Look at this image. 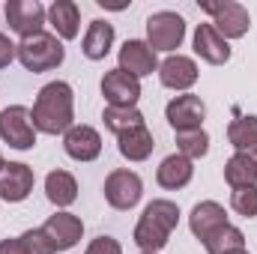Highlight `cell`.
Returning a JSON list of instances; mask_svg holds the SVG:
<instances>
[{
    "mask_svg": "<svg viewBox=\"0 0 257 254\" xmlns=\"http://www.w3.org/2000/svg\"><path fill=\"white\" fill-rule=\"evenodd\" d=\"M33 129L42 135H66L75 126V93L66 81H51L39 90L30 108Z\"/></svg>",
    "mask_w": 257,
    "mask_h": 254,
    "instance_id": "6da1fadb",
    "label": "cell"
},
{
    "mask_svg": "<svg viewBox=\"0 0 257 254\" xmlns=\"http://www.w3.org/2000/svg\"><path fill=\"white\" fill-rule=\"evenodd\" d=\"M177 224H180V206L174 200H165V197L150 200L135 224V245L141 251L159 254L171 242V233L177 230Z\"/></svg>",
    "mask_w": 257,
    "mask_h": 254,
    "instance_id": "7a4b0ae2",
    "label": "cell"
},
{
    "mask_svg": "<svg viewBox=\"0 0 257 254\" xmlns=\"http://www.w3.org/2000/svg\"><path fill=\"white\" fill-rule=\"evenodd\" d=\"M18 60L33 75L36 72H51V69H57L66 60V48L57 36H51V33L42 30V33L18 42Z\"/></svg>",
    "mask_w": 257,
    "mask_h": 254,
    "instance_id": "3957f363",
    "label": "cell"
},
{
    "mask_svg": "<svg viewBox=\"0 0 257 254\" xmlns=\"http://www.w3.org/2000/svg\"><path fill=\"white\" fill-rule=\"evenodd\" d=\"M186 39V18L180 12L162 9L147 18V45L153 51H177Z\"/></svg>",
    "mask_w": 257,
    "mask_h": 254,
    "instance_id": "277c9868",
    "label": "cell"
},
{
    "mask_svg": "<svg viewBox=\"0 0 257 254\" xmlns=\"http://www.w3.org/2000/svg\"><path fill=\"white\" fill-rule=\"evenodd\" d=\"M200 9L212 15L209 24L218 30L221 39H242V36L248 33V27H251L248 9H245L242 3H236V0H221V3H206V0H203Z\"/></svg>",
    "mask_w": 257,
    "mask_h": 254,
    "instance_id": "5b68a950",
    "label": "cell"
},
{
    "mask_svg": "<svg viewBox=\"0 0 257 254\" xmlns=\"http://www.w3.org/2000/svg\"><path fill=\"white\" fill-rule=\"evenodd\" d=\"M0 141L9 144L12 150H33L36 129H33V120H30V108L9 105V108L0 111Z\"/></svg>",
    "mask_w": 257,
    "mask_h": 254,
    "instance_id": "8992f818",
    "label": "cell"
},
{
    "mask_svg": "<svg viewBox=\"0 0 257 254\" xmlns=\"http://www.w3.org/2000/svg\"><path fill=\"white\" fill-rule=\"evenodd\" d=\"M45 21H48V9L39 0H9L6 3V24L21 39H30L36 33H42Z\"/></svg>",
    "mask_w": 257,
    "mask_h": 254,
    "instance_id": "52a82bcc",
    "label": "cell"
},
{
    "mask_svg": "<svg viewBox=\"0 0 257 254\" xmlns=\"http://www.w3.org/2000/svg\"><path fill=\"white\" fill-rule=\"evenodd\" d=\"M141 197H144V183H141V177H138L135 171L117 168V171H111V174L105 177V200H108L114 209L126 212L132 206H138Z\"/></svg>",
    "mask_w": 257,
    "mask_h": 254,
    "instance_id": "ba28073f",
    "label": "cell"
},
{
    "mask_svg": "<svg viewBox=\"0 0 257 254\" xmlns=\"http://www.w3.org/2000/svg\"><path fill=\"white\" fill-rule=\"evenodd\" d=\"M165 120L171 123L174 132H194V129H203L206 105H203L200 96L183 93V96H177V99L168 102V108H165Z\"/></svg>",
    "mask_w": 257,
    "mask_h": 254,
    "instance_id": "9c48e42d",
    "label": "cell"
},
{
    "mask_svg": "<svg viewBox=\"0 0 257 254\" xmlns=\"http://www.w3.org/2000/svg\"><path fill=\"white\" fill-rule=\"evenodd\" d=\"M102 96H105V102L111 108H138L141 81L117 66V69L105 72V78H102Z\"/></svg>",
    "mask_w": 257,
    "mask_h": 254,
    "instance_id": "30bf717a",
    "label": "cell"
},
{
    "mask_svg": "<svg viewBox=\"0 0 257 254\" xmlns=\"http://www.w3.org/2000/svg\"><path fill=\"white\" fill-rule=\"evenodd\" d=\"M42 233L48 236L54 254L69 251V248H75V245L81 242V236H84V221H81L78 215H72V212H54V215L42 224Z\"/></svg>",
    "mask_w": 257,
    "mask_h": 254,
    "instance_id": "8fae6325",
    "label": "cell"
},
{
    "mask_svg": "<svg viewBox=\"0 0 257 254\" xmlns=\"http://www.w3.org/2000/svg\"><path fill=\"white\" fill-rule=\"evenodd\" d=\"M33 168L24 165V162H6L0 168V200H9V203H21L27 200V194L33 191Z\"/></svg>",
    "mask_w": 257,
    "mask_h": 254,
    "instance_id": "7c38bea8",
    "label": "cell"
},
{
    "mask_svg": "<svg viewBox=\"0 0 257 254\" xmlns=\"http://www.w3.org/2000/svg\"><path fill=\"white\" fill-rule=\"evenodd\" d=\"M63 150L75 162H96L102 156V135L93 126H72L63 135Z\"/></svg>",
    "mask_w": 257,
    "mask_h": 254,
    "instance_id": "4fadbf2b",
    "label": "cell"
},
{
    "mask_svg": "<svg viewBox=\"0 0 257 254\" xmlns=\"http://www.w3.org/2000/svg\"><path fill=\"white\" fill-rule=\"evenodd\" d=\"M227 224H230L227 212H224V206L218 200H200V203H194L192 215H189V227H192V233L200 242H206L215 230H221Z\"/></svg>",
    "mask_w": 257,
    "mask_h": 254,
    "instance_id": "5bb4252c",
    "label": "cell"
},
{
    "mask_svg": "<svg viewBox=\"0 0 257 254\" xmlns=\"http://www.w3.org/2000/svg\"><path fill=\"white\" fill-rule=\"evenodd\" d=\"M120 69L135 75L138 81L144 75H153L159 72V60H156V51L144 42V39H126L123 48H120Z\"/></svg>",
    "mask_w": 257,
    "mask_h": 254,
    "instance_id": "9a60e30c",
    "label": "cell"
},
{
    "mask_svg": "<svg viewBox=\"0 0 257 254\" xmlns=\"http://www.w3.org/2000/svg\"><path fill=\"white\" fill-rule=\"evenodd\" d=\"M194 54L209 66H221L230 60V45L227 39L218 36V30L212 24H197L194 30Z\"/></svg>",
    "mask_w": 257,
    "mask_h": 254,
    "instance_id": "2e32d148",
    "label": "cell"
},
{
    "mask_svg": "<svg viewBox=\"0 0 257 254\" xmlns=\"http://www.w3.org/2000/svg\"><path fill=\"white\" fill-rule=\"evenodd\" d=\"M159 78L168 90H189L197 84V63L192 57L171 54L165 63H159Z\"/></svg>",
    "mask_w": 257,
    "mask_h": 254,
    "instance_id": "e0dca14e",
    "label": "cell"
},
{
    "mask_svg": "<svg viewBox=\"0 0 257 254\" xmlns=\"http://www.w3.org/2000/svg\"><path fill=\"white\" fill-rule=\"evenodd\" d=\"M192 177H194L192 162H189L186 156H180V153L168 156V159L156 168V183H159L162 189H168V191L186 189V186L192 183Z\"/></svg>",
    "mask_w": 257,
    "mask_h": 254,
    "instance_id": "ac0fdd59",
    "label": "cell"
},
{
    "mask_svg": "<svg viewBox=\"0 0 257 254\" xmlns=\"http://www.w3.org/2000/svg\"><path fill=\"white\" fill-rule=\"evenodd\" d=\"M48 24L60 39H75L81 33V9L75 0H54L48 6Z\"/></svg>",
    "mask_w": 257,
    "mask_h": 254,
    "instance_id": "d6986e66",
    "label": "cell"
},
{
    "mask_svg": "<svg viewBox=\"0 0 257 254\" xmlns=\"http://www.w3.org/2000/svg\"><path fill=\"white\" fill-rule=\"evenodd\" d=\"M111 45H114V24H108L102 18L90 21V27L84 33V48H81L84 57L87 60H105L111 54Z\"/></svg>",
    "mask_w": 257,
    "mask_h": 254,
    "instance_id": "ffe728a7",
    "label": "cell"
},
{
    "mask_svg": "<svg viewBox=\"0 0 257 254\" xmlns=\"http://www.w3.org/2000/svg\"><path fill=\"white\" fill-rule=\"evenodd\" d=\"M153 147H156V141H153V135H150L147 126L128 129L123 135H117V150L128 162H147L153 156Z\"/></svg>",
    "mask_w": 257,
    "mask_h": 254,
    "instance_id": "44dd1931",
    "label": "cell"
},
{
    "mask_svg": "<svg viewBox=\"0 0 257 254\" xmlns=\"http://www.w3.org/2000/svg\"><path fill=\"white\" fill-rule=\"evenodd\" d=\"M224 180L230 189H248L257 186V162L248 153H233L224 165Z\"/></svg>",
    "mask_w": 257,
    "mask_h": 254,
    "instance_id": "7402d4cb",
    "label": "cell"
},
{
    "mask_svg": "<svg viewBox=\"0 0 257 254\" xmlns=\"http://www.w3.org/2000/svg\"><path fill=\"white\" fill-rule=\"evenodd\" d=\"M45 194L54 206H72L78 200V180L69 171H51L45 177Z\"/></svg>",
    "mask_w": 257,
    "mask_h": 254,
    "instance_id": "603a6c76",
    "label": "cell"
},
{
    "mask_svg": "<svg viewBox=\"0 0 257 254\" xmlns=\"http://www.w3.org/2000/svg\"><path fill=\"white\" fill-rule=\"evenodd\" d=\"M206 254H230V251H245V233L233 224L215 230L206 242H203Z\"/></svg>",
    "mask_w": 257,
    "mask_h": 254,
    "instance_id": "cb8c5ba5",
    "label": "cell"
},
{
    "mask_svg": "<svg viewBox=\"0 0 257 254\" xmlns=\"http://www.w3.org/2000/svg\"><path fill=\"white\" fill-rule=\"evenodd\" d=\"M227 141L236 147V153H248L257 144V117L254 114L236 117V120L227 126Z\"/></svg>",
    "mask_w": 257,
    "mask_h": 254,
    "instance_id": "d4e9b609",
    "label": "cell"
},
{
    "mask_svg": "<svg viewBox=\"0 0 257 254\" xmlns=\"http://www.w3.org/2000/svg\"><path fill=\"white\" fill-rule=\"evenodd\" d=\"M102 120H105V129H111L114 135H123L128 129H138V126H147L144 114L138 108H105L102 111Z\"/></svg>",
    "mask_w": 257,
    "mask_h": 254,
    "instance_id": "484cf974",
    "label": "cell"
},
{
    "mask_svg": "<svg viewBox=\"0 0 257 254\" xmlns=\"http://www.w3.org/2000/svg\"><path fill=\"white\" fill-rule=\"evenodd\" d=\"M177 153L186 156L189 162L194 159H203L209 153V135L203 129H194V132H177Z\"/></svg>",
    "mask_w": 257,
    "mask_h": 254,
    "instance_id": "4316f807",
    "label": "cell"
},
{
    "mask_svg": "<svg viewBox=\"0 0 257 254\" xmlns=\"http://www.w3.org/2000/svg\"><path fill=\"white\" fill-rule=\"evenodd\" d=\"M230 206H233L236 215H242V218H254L257 215V186L233 189V194H230Z\"/></svg>",
    "mask_w": 257,
    "mask_h": 254,
    "instance_id": "83f0119b",
    "label": "cell"
},
{
    "mask_svg": "<svg viewBox=\"0 0 257 254\" xmlns=\"http://www.w3.org/2000/svg\"><path fill=\"white\" fill-rule=\"evenodd\" d=\"M21 245H24L27 254H54L48 236L42 233V227H39V230H24V233H21Z\"/></svg>",
    "mask_w": 257,
    "mask_h": 254,
    "instance_id": "f1b7e54d",
    "label": "cell"
},
{
    "mask_svg": "<svg viewBox=\"0 0 257 254\" xmlns=\"http://www.w3.org/2000/svg\"><path fill=\"white\" fill-rule=\"evenodd\" d=\"M84 254H123V245H120L114 236H96V239L87 245Z\"/></svg>",
    "mask_w": 257,
    "mask_h": 254,
    "instance_id": "f546056e",
    "label": "cell"
},
{
    "mask_svg": "<svg viewBox=\"0 0 257 254\" xmlns=\"http://www.w3.org/2000/svg\"><path fill=\"white\" fill-rule=\"evenodd\" d=\"M15 57H18V45H15L6 33H0V69H6Z\"/></svg>",
    "mask_w": 257,
    "mask_h": 254,
    "instance_id": "4dcf8cb0",
    "label": "cell"
},
{
    "mask_svg": "<svg viewBox=\"0 0 257 254\" xmlns=\"http://www.w3.org/2000/svg\"><path fill=\"white\" fill-rule=\"evenodd\" d=\"M0 254H27L21 245V236L18 239H0Z\"/></svg>",
    "mask_w": 257,
    "mask_h": 254,
    "instance_id": "1f68e13d",
    "label": "cell"
},
{
    "mask_svg": "<svg viewBox=\"0 0 257 254\" xmlns=\"http://www.w3.org/2000/svg\"><path fill=\"white\" fill-rule=\"evenodd\" d=\"M248 156H251V159H254V162H257V144H254V147H251V150H248Z\"/></svg>",
    "mask_w": 257,
    "mask_h": 254,
    "instance_id": "d6a6232c",
    "label": "cell"
},
{
    "mask_svg": "<svg viewBox=\"0 0 257 254\" xmlns=\"http://www.w3.org/2000/svg\"><path fill=\"white\" fill-rule=\"evenodd\" d=\"M3 165H6V162H3V156H0V168H3Z\"/></svg>",
    "mask_w": 257,
    "mask_h": 254,
    "instance_id": "836d02e7",
    "label": "cell"
},
{
    "mask_svg": "<svg viewBox=\"0 0 257 254\" xmlns=\"http://www.w3.org/2000/svg\"><path fill=\"white\" fill-rule=\"evenodd\" d=\"M230 254H248V251H230Z\"/></svg>",
    "mask_w": 257,
    "mask_h": 254,
    "instance_id": "e575fe53",
    "label": "cell"
},
{
    "mask_svg": "<svg viewBox=\"0 0 257 254\" xmlns=\"http://www.w3.org/2000/svg\"><path fill=\"white\" fill-rule=\"evenodd\" d=\"M141 254H153V251H141Z\"/></svg>",
    "mask_w": 257,
    "mask_h": 254,
    "instance_id": "d590c367",
    "label": "cell"
}]
</instances>
